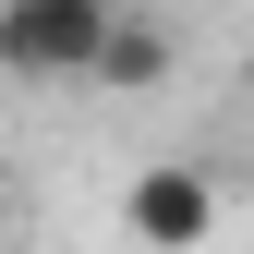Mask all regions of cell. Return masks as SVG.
Segmentation results:
<instances>
[{
	"label": "cell",
	"mask_w": 254,
	"mask_h": 254,
	"mask_svg": "<svg viewBox=\"0 0 254 254\" xmlns=\"http://www.w3.org/2000/svg\"><path fill=\"white\" fill-rule=\"evenodd\" d=\"M109 12H121V0H0V73H24V85H85Z\"/></svg>",
	"instance_id": "cell-1"
},
{
	"label": "cell",
	"mask_w": 254,
	"mask_h": 254,
	"mask_svg": "<svg viewBox=\"0 0 254 254\" xmlns=\"http://www.w3.org/2000/svg\"><path fill=\"white\" fill-rule=\"evenodd\" d=\"M121 230H133L145 254H194V242L218 230V182L194 170V157H157V170L121 182Z\"/></svg>",
	"instance_id": "cell-2"
},
{
	"label": "cell",
	"mask_w": 254,
	"mask_h": 254,
	"mask_svg": "<svg viewBox=\"0 0 254 254\" xmlns=\"http://www.w3.org/2000/svg\"><path fill=\"white\" fill-rule=\"evenodd\" d=\"M170 61H182V49H170V24L121 0L109 37H97V61H85V85H109V97H157V85H170Z\"/></svg>",
	"instance_id": "cell-3"
},
{
	"label": "cell",
	"mask_w": 254,
	"mask_h": 254,
	"mask_svg": "<svg viewBox=\"0 0 254 254\" xmlns=\"http://www.w3.org/2000/svg\"><path fill=\"white\" fill-rule=\"evenodd\" d=\"M0 230H12V182H0Z\"/></svg>",
	"instance_id": "cell-4"
}]
</instances>
